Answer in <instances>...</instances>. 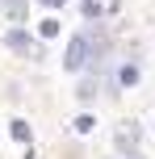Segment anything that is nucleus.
<instances>
[{
	"instance_id": "39448f33",
	"label": "nucleus",
	"mask_w": 155,
	"mask_h": 159,
	"mask_svg": "<svg viewBox=\"0 0 155 159\" xmlns=\"http://www.w3.org/2000/svg\"><path fill=\"white\" fill-rule=\"evenodd\" d=\"M59 34V21H42V38H55Z\"/></svg>"
},
{
	"instance_id": "f03ea898",
	"label": "nucleus",
	"mask_w": 155,
	"mask_h": 159,
	"mask_svg": "<svg viewBox=\"0 0 155 159\" xmlns=\"http://www.w3.org/2000/svg\"><path fill=\"white\" fill-rule=\"evenodd\" d=\"M30 134H34V130H30V121H21V117H17V121H13V138H17V143H30Z\"/></svg>"
},
{
	"instance_id": "20e7f679",
	"label": "nucleus",
	"mask_w": 155,
	"mask_h": 159,
	"mask_svg": "<svg viewBox=\"0 0 155 159\" xmlns=\"http://www.w3.org/2000/svg\"><path fill=\"white\" fill-rule=\"evenodd\" d=\"M92 126H97V121H92L88 113H84V117H75V134H92Z\"/></svg>"
},
{
	"instance_id": "0eeeda50",
	"label": "nucleus",
	"mask_w": 155,
	"mask_h": 159,
	"mask_svg": "<svg viewBox=\"0 0 155 159\" xmlns=\"http://www.w3.org/2000/svg\"><path fill=\"white\" fill-rule=\"evenodd\" d=\"M42 4H63V0H42Z\"/></svg>"
},
{
	"instance_id": "423d86ee",
	"label": "nucleus",
	"mask_w": 155,
	"mask_h": 159,
	"mask_svg": "<svg viewBox=\"0 0 155 159\" xmlns=\"http://www.w3.org/2000/svg\"><path fill=\"white\" fill-rule=\"evenodd\" d=\"M139 80V67H122V84H134Z\"/></svg>"
},
{
	"instance_id": "7ed1b4c3",
	"label": "nucleus",
	"mask_w": 155,
	"mask_h": 159,
	"mask_svg": "<svg viewBox=\"0 0 155 159\" xmlns=\"http://www.w3.org/2000/svg\"><path fill=\"white\" fill-rule=\"evenodd\" d=\"M8 46L13 50H34V42L25 38V34H8Z\"/></svg>"
},
{
	"instance_id": "f257e3e1",
	"label": "nucleus",
	"mask_w": 155,
	"mask_h": 159,
	"mask_svg": "<svg viewBox=\"0 0 155 159\" xmlns=\"http://www.w3.org/2000/svg\"><path fill=\"white\" fill-rule=\"evenodd\" d=\"M88 59H92V42L84 38V34H75V38L67 42V59H63V67H67V71H84V67H88Z\"/></svg>"
}]
</instances>
